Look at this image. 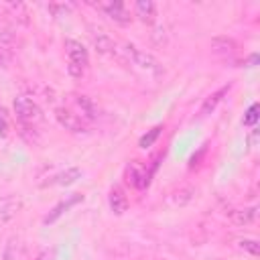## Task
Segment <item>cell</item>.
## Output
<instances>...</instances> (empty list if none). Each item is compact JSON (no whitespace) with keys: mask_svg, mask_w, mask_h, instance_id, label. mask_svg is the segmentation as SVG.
<instances>
[{"mask_svg":"<svg viewBox=\"0 0 260 260\" xmlns=\"http://www.w3.org/2000/svg\"><path fill=\"white\" fill-rule=\"evenodd\" d=\"M12 108H14V114L20 122L24 124H35V122H41L43 120V112L41 108L26 95H16L14 102H12Z\"/></svg>","mask_w":260,"mask_h":260,"instance_id":"cell-1","label":"cell"},{"mask_svg":"<svg viewBox=\"0 0 260 260\" xmlns=\"http://www.w3.org/2000/svg\"><path fill=\"white\" fill-rule=\"evenodd\" d=\"M126 53H128V57L140 67V69H146V71H152V73H160L162 71V65L156 61V57H152L150 53H146V51H142V49H138L136 45H126Z\"/></svg>","mask_w":260,"mask_h":260,"instance_id":"cell-2","label":"cell"},{"mask_svg":"<svg viewBox=\"0 0 260 260\" xmlns=\"http://www.w3.org/2000/svg\"><path fill=\"white\" fill-rule=\"evenodd\" d=\"M55 118H57V122H59L65 130H69V132H73V134H85V132H87V126H85L83 118H79L77 114H73V112H69V110H65V108H57V110H55Z\"/></svg>","mask_w":260,"mask_h":260,"instance_id":"cell-3","label":"cell"},{"mask_svg":"<svg viewBox=\"0 0 260 260\" xmlns=\"http://www.w3.org/2000/svg\"><path fill=\"white\" fill-rule=\"evenodd\" d=\"M104 12H106V16H110L116 24H122V26H126L130 20H132V16H130V12L126 10V6L122 4V2H114V0H110V2H104V4H98Z\"/></svg>","mask_w":260,"mask_h":260,"instance_id":"cell-4","label":"cell"},{"mask_svg":"<svg viewBox=\"0 0 260 260\" xmlns=\"http://www.w3.org/2000/svg\"><path fill=\"white\" fill-rule=\"evenodd\" d=\"M20 207H22V201L14 195H6L4 199H0V228L6 225L18 213Z\"/></svg>","mask_w":260,"mask_h":260,"instance_id":"cell-5","label":"cell"},{"mask_svg":"<svg viewBox=\"0 0 260 260\" xmlns=\"http://www.w3.org/2000/svg\"><path fill=\"white\" fill-rule=\"evenodd\" d=\"M65 49H67V55H69V63H75V65H79V67H85V65H87L89 55H87V49H85L79 41L67 39V41H65Z\"/></svg>","mask_w":260,"mask_h":260,"instance_id":"cell-6","label":"cell"},{"mask_svg":"<svg viewBox=\"0 0 260 260\" xmlns=\"http://www.w3.org/2000/svg\"><path fill=\"white\" fill-rule=\"evenodd\" d=\"M81 201H83V195H81V193H73L71 197L63 199V201H61V203H57V205L51 209V213L45 217V223H53L59 215H63L67 209H71L73 205H77V203H81Z\"/></svg>","mask_w":260,"mask_h":260,"instance_id":"cell-7","label":"cell"},{"mask_svg":"<svg viewBox=\"0 0 260 260\" xmlns=\"http://www.w3.org/2000/svg\"><path fill=\"white\" fill-rule=\"evenodd\" d=\"M126 181H128L132 187H144V185H148V175H146V171L134 160V162H130V165L126 167Z\"/></svg>","mask_w":260,"mask_h":260,"instance_id":"cell-8","label":"cell"},{"mask_svg":"<svg viewBox=\"0 0 260 260\" xmlns=\"http://www.w3.org/2000/svg\"><path fill=\"white\" fill-rule=\"evenodd\" d=\"M91 43L95 47L98 53H104V55H112L116 51V43L110 35L106 32H91Z\"/></svg>","mask_w":260,"mask_h":260,"instance_id":"cell-9","label":"cell"},{"mask_svg":"<svg viewBox=\"0 0 260 260\" xmlns=\"http://www.w3.org/2000/svg\"><path fill=\"white\" fill-rule=\"evenodd\" d=\"M110 207H112V211L116 215H122L128 209V197H126L122 187H112V191H110Z\"/></svg>","mask_w":260,"mask_h":260,"instance_id":"cell-10","label":"cell"},{"mask_svg":"<svg viewBox=\"0 0 260 260\" xmlns=\"http://www.w3.org/2000/svg\"><path fill=\"white\" fill-rule=\"evenodd\" d=\"M134 12H136V16L142 20V22H152L154 20V16H156V6H154V2H150V0H138L136 4H134Z\"/></svg>","mask_w":260,"mask_h":260,"instance_id":"cell-11","label":"cell"},{"mask_svg":"<svg viewBox=\"0 0 260 260\" xmlns=\"http://www.w3.org/2000/svg\"><path fill=\"white\" fill-rule=\"evenodd\" d=\"M230 87H232V85H223V87H219L217 91H213V93H211V95H209V98L203 102V106H201V110H199V112H201V116L211 114V112L215 110V106H217V104L223 100V95L230 91Z\"/></svg>","mask_w":260,"mask_h":260,"instance_id":"cell-12","label":"cell"},{"mask_svg":"<svg viewBox=\"0 0 260 260\" xmlns=\"http://www.w3.org/2000/svg\"><path fill=\"white\" fill-rule=\"evenodd\" d=\"M79 177H81V169L71 167V169H67V171L55 175V177H53L49 183H45V185H71V183H75Z\"/></svg>","mask_w":260,"mask_h":260,"instance_id":"cell-13","label":"cell"},{"mask_svg":"<svg viewBox=\"0 0 260 260\" xmlns=\"http://www.w3.org/2000/svg\"><path fill=\"white\" fill-rule=\"evenodd\" d=\"M256 215H258V207H244V209H236V211H232V219H234V223H238V225H248V223H252L254 219H256Z\"/></svg>","mask_w":260,"mask_h":260,"instance_id":"cell-14","label":"cell"},{"mask_svg":"<svg viewBox=\"0 0 260 260\" xmlns=\"http://www.w3.org/2000/svg\"><path fill=\"white\" fill-rule=\"evenodd\" d=\"M193 197H195V189L189 187V185H185V187H181V189H177V191L173 193L171 201H173V205L183 207V205H187L189 201H193Z\"/></svg>","mask_w":260,"mask_h":260,"instance_id":"cell-15","label":"cell"},{"mask_svg":"<svg viewBox=\"0 0 260 260\" xmlns=\"http://www.w3.org/2000/svg\"><path fill=\"white\" fill-rule=\"evenodd\" d=\"M211 49L217 51V53H232L236 49V43L232 39H228V37H215L211 41Z\"/></svg>","mask_w":260,"mask_h":260,"instance_id":"cell-16","label":"cell"},{"mask_svg":"<svg viewBox=\"0 0 260 260\" xmlns=\"http://www.w3.org/2000/svg\"><path fill=\"white\" fill-rule=\"evenodd\" d=\"M75 102H77V106L81 108V112L85 114V118H95V106H93V102L87 98V95H75Z\"/></svg>","mask_w":260,"mask_h":260,"instance_id":"cell-17","label":"cell"},{"mask_svg":"<svg viewBox=\"0 0 260 260\" xmlns=\"http://www.w3.org/2000/svg\"><path fill=\"white\" fill-rule=\"evenodd\" d=\"M238 246H240V250H244V252H248L252 256H258L260 254V244L256 240H252V238H242L238 242Z\"/></svg>","mask_w":260,"mask_h":260,"instance_id":"cell-18","label":"cell"},{"mask_svg":"<svg viewBox=\"0 0 260 260\" xmlns=\"http://www.w3.org/2000/svg\"><path fill=\"white\" fill-rule=\"evenodd\" d=\"M160 130H162V126H154L148 134H144V136L140 138V142H138V144H140V148H148V146H152V144H154V140L158 138Z\"/></svg>","mask_w":260,"mask_h":260,"instance_id":"cell-19","label":"cell"},{"mask_svg":"<svg viewBox=\"0 0 260 260\" xmlns=\"http://www.w3.org/2000/svg\"><path fill=\"white\" fill-rule=\"evenodd\" d=\"M12 61V51L8 49V45H0V67H8Z\"/></svg>","mask_w":260,"mask_h":260,"instance_id":"cell-20","label":"cell"},{"mask_svg":"<svg viewBox=\"0 0 260 260\" xmlns=\"http://www.w3.org/2000/svg\"><path fill=\"white\" fill-rule=\"evenodd\" d=\"M8 132V116H6V110L0 108V136H6Z\"/></svg>","mask_w":260,"mask_h":260,"instance_id":"cell-21","label":"cell"},{"mask_svg":"<svg viewBox=\"0 0 260 260\" xmlns=\"http://www.w3.org/2000/svg\"><path fill=\"white\" fill-rule=\"evenodd\" d=\"M256 112H258V106H256V104H254V106H250V110H248V116L244 118V124L252 126V124L256 122V118H258V114H256Z\"/></svg>","mask_w":260,"mask_h":260,"instance_id":"cell-22","label":"cell"},{"mask_svg":"<svg viewBox=\"0 0 260 260\" xmlns=\"http://www.w3.org/2000/svg\"><path fill=\"white\" fill-rule=\"evenodd\" d=\"M67 71H69V75H73V77H81V75H83V67L75 65V63H69V65H67Z\"/></svg>","mask_w":260,"mask_h":260,"instance_id":"cell-23","label":"cell"}]
</instances>
